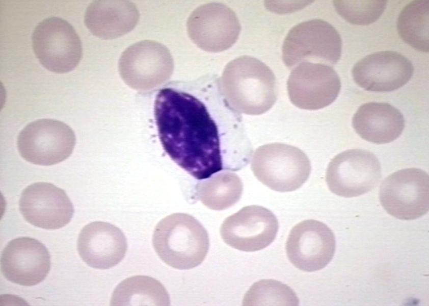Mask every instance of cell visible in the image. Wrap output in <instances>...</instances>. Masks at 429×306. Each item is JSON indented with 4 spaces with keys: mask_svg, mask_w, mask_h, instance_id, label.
I'll use <instances>...</instances> for the list:
<instances>
[{
    "mask_svg": "<svg viewBox=\"0 0 429 306\" xmlns=\"http://www.w3.org/2000/svg\"><path fill=\"white\" fill-rule=\"evenodd\" d=\"M221 96L204 90L194 95L166 88L154 101V118L164 149L199 180L223 170L238 171L250 163L253 154L241 115Z\"/></svg>",
    "mask_w": 429,
    "mask_h": 306,
    "instance_id": "obj_1",
    "label": "cell"
},
{
    "mask_svg": "<svg viewBox=\"0 0 429 306\" xmlns=\"http://www.w3.org/2000/svg\"><path fill=\"white\" fill-rule=\"evenodd\" d=\"M220 93L238 113L260 115L269 110L278 96L275 76L260 60L244 56L230 61L220 81Z\"/></svg>",
    "mask_w": 429,
    "mask_h": 306,
    "instance_id": "obj_2",
    "label": "cell"
},
{
    "mask_svg": "<svg viewBox=\"0 0 429 306\" xmlns=\"http://www.w3.org/2000/svg\"><path fill=\"white\" fill-rule=\"evenodd\" d=\"M152 244L158 256L173 268L190 269L201 264L209 247L208 233L192 216L175 213L155 227Z\"/></svg>",
    "mask_w": 429,
    "mask_h": 306,
    "instance_id": "obj_3",
    "label": "cell"
},
{
    "mask_svg": "<svg viewBox=\"0 0 429 306\" xmlns=\"http://www.w3.org/2000/svg\"><path fill=\"white\" fill-rule=\"evenodd\" d=\"M251 168L261 183L281 192L300 188L308 180L311 170L310 160L303 151L281 143L258 147L253 156Z\"/></svg>",
    "mask_w": 429,
    "mask_h": 306,
    "instance_id": "obj_4",
    "label": "cell"
},
{
    "mask_svg": "<svg viewBox=\"0 0 429 306\" xmlns=\"http://www.w3.org/2000/svg\"><path fill=\"white\" fill-rule=\"evenodd\" d=\"M341 50L337 30L328 22L314 19L290 30L282 45V59L289 68L304 61L333 65L339 60Z\"/></svg>",
    "mask_w": 429,
    "mask_h": 306,
    "instance_id": "obj_5",
    "label": "cell"
},
{
    "mask_svg": "<svg viewBox=\"0 0 429 306\" xmlns=\"http://www.w3.org/2000/svg\"><path fill=\"white\" fill-rule=\"evenodd\" d=\"M75 141V134L69 126L61 121L45 118L26 125L18 136L17 146L26 161L49 166L67 159Z\"/></svg>",
    "mask_w": 429,
    "mask_h": 306,
    "instance_id": "obj_6",
    "label": "cell"
},
{
    "mask_svg": "<svg viewBox=\"0 0 429 306\" xmlns=\"http://www.w3.org/2000/svg\"><path fill=\"white\" fill-rule=\"evenodd\" d=\"M32 41L36 58L50 71L69 72L81 60L79 37L72 26L61 18L51 17L40 22L33 31Z\"/></svg>",
    "mask_w": 429,
    "mask_h": 306,
    "instance_id": "obj_7",
    "label": "cell"
},
{
    "mask_svg": "<svg viewBox=\"0 0 429 306\" xmlns=\"http://www.w3.org/2000/svg\"><path fill=\"white\" fill-rule=\"evenodd\" d=\"M379 199L387 212L395 218L413 220L421 217L428 211V174L417 168L393 172L382 182Z\"/></svg>",
    "mask_w": 429,
    "mask_h": 306,
    "instance_id": "obj_8",
    "label": "cell"
},
{
    "mask_svg": "<svg viewBox=\"0 0 429 306\" xmlns=\"http://www.w3.org/2000/svg\"><path fill=\"white\" fill-rule=\"evenodd\" d=\"M118 68L127 85L144 91L167 81L173 73L174 62L165 46L155 41L144 40L130 45L122 53Z\"/></svg>",
    "mask_w": 429,
    "mask_h": 306,
    "instance_id": "obj_9",
    "label": "cell"
},
{
    "mask_svg": "<svg viewBox=\"0 0 429 306\" xmlns=\"http://www.w3.org/2000/svg\"><path fill=\"white\" fill-rule=\"evenodd\" d=\"M381 176V165L376 156L368 150L355 148L341 152L332 159L326 181L333 193L353 197L371 190Z\"/></svg>",
    "mask_w": 429,
    "mask_h": 306,
    "instance_id": "obj_10",
    "label": "cell"
},
{
    "mask_svg": "<svg viewBox=\"0 0 429 306\" xmlns=\"http://www.w3.org/2000/svg\"><path fill=\"white\" fill-rule=\"evenodd\" d=\"M287 86L293 105L302 109L316 110L335 101L340 90L341 82L330 66L304 61L293 68Z\"/></svg>",
    "mask_w": 429,
    "mask_h": 306,
    "instance_id": "obj_11",
    "label": "cell"
},
{
    "mask_svg": "<svg viewBox=\"0 0 429 306\" xmlns=\"http://www.w3.org/2000/svg\"><path fill=\"white\" fill-rule=\"evenodd\" d=\"M278 221L269 209L249 206L226 218L220 234L229 246L244 251H255L269 246L275 240Z\"/></svg>",
    "mask_w": 429,
    "mask_h": 306,
    "instance_id": "obj_12",
    "label": "cell"
},
{
    "mask_svg": "<svg viewBox=\"0 0 429 306\" xmlns=\"http://www.w3.org/2000/svg\"><path fill=\"white\" fill-rule=\"evenodd\" d=\"M336 241L331 230L314 219L304 220L290 231L286 243V252L290 262L306 272L320 270L332 259Z\"/></svg>",
    "mask_w": 429,
    "mask_h": 306,
    "instance_id": "obj_13",
    "label": "cell"
},
{
    "mask_svg": "<svg viewBox=\"0 0 429 306\" xmlns=\"http://www.w3.org/2000/svg\"><path fill=\"white\" fill-rule=\"evenodd\" d=\"M189 35L202 49L220 52L237 40L240 25L234 12L221 3L205 4L195 9L187 21Z\"/></svg>",
    "mask_w": 429,
    "mask_h": 306,
    "instance_id": "obj_14",
    "label": "cell"
},
{
    "mask_svg": "<svg viewBox=\"0 0 429 306\" xmlns=\"http://www.w3.org/2000/svg\"><path fill=\"white\" fill-rule=\"evenodd\" d=\"M19 209L26 221L46 230L65 226L74 213L65 192L47 182L34 183L26 187L20 196Z\"/></svg>",
    "mask_w": 429,
    "mask_h": 306,
    "instance_id": "obj_15",
    "label": "cell"
},
{
    "mask_svg": "<svg viewBox=\"0 0 429 306\" xmlns=\"http://www.w3.org/2000/svg\"><path fill=\"white\" fill-rule=\"evenodd\" d=\"M414 68L401 54L383 51L370 54L354 66L352 75L355 83L365 90L390 92L405 85L411 78Z\"/></svg>",
    "mask_w": 429,
    "mask_h": 306,
    "instance_id": "obj_16",
    "label": "cell"
},
{
    "mask_svg": "<svg viewBox=\"0 0 429 306\" xmlns=\"http://www.w3.org/2000/svg\"><path fill=\"white\" fill-rule=\"evenodd\" d=\"M1 271L8 280L22 286H32L41 282L50 267V257L39 241L20 237L10 241L1 258Z\"/></svg>",
    "mask_w": 429,
    "mask_h": 306,
    "instance_id": "obj_17",
    "label": "cell"
},
{
    "mask_svg": "<svg viewBox=\"0 0 429 306\" xmlns=\"http://www.w3.org/2000/svg\"><path fill=\"white\" fill-rule=\"evenodd\" d=\"M77 247L80 257L88 265L106 269L122 260L127 244L126 237L119 228L110 223L96 221L82 228Z\"/></svg>",
    "mask_w": 429,
    "mask_h": 306,
    "instance_id": "obj_18",
    "label": "cell"
},
{
    "mask_svg": "<svg viewBox=\"0 0 429 306\" xmlns=\"http://www.w3.org/2000/svg\"><path fill=\"white\" fill-rule=\"evenodd\" d=\"M139 14L137 7L126 1H94L88 6L85 23L95 36L115 39L131 31Z\"/></svg>",
    "mask_w": 429,
    "mask_h": 306,
    "instance_id": "obj_19",
    "label": "cell"
},
{
    "mask_svg": "<svg viewBox=\"0 0 429 306\" xmlns=\"http://www.w3.org/2000/svg\"><path fill=\"white\" fill-rule=\"evenodd\" d=\"M405 125L401 112L390 104L369 102L361 106L352 119L355 132L376 144L391 142L402 134Z\"/></svg>",
    "mask_w": 429,
    "mask_h": 306,
    "instance_id": "obj_20",
    "label": "cell"
},
{
    "mask_svg": "<svg viewBox=\"0 0 429 306\" xmlns=\"http://www.w3.org/2000/svg\"><path fill=\"white\" fill-rule=\"evenodd\" d=\"M112 305H169L170 298L164 286L156 279L144 275L128 277L113 292Z\"/></svg>",
    "mask_w": 429,
    "mask_h": 306,
    "instance_id": "obj_21",
    "label": "cell"
},
{
    "mask_svg": "<svg viewBox=\"0 0 429 306\" xmlns=\"http://www.w3.org/2000/svg\"><path fill=\"white\" fill-rule=\"evenodd\" d=\"M429 1L416 0L399 13L397 29L401 38L414 48L428 52Z\"/></svg>",
    "mask_w": 429,
    "mask_h": 306,
    "instance_id": "obj_22",
    "label": "cell"
},
{
    "mask_svg": "<svg viewBox=\"0 0 429 306\" xmlns=\"http://www.w3.org/2000/svg\"><path fill=\"white\" fill-rule=\"evenodd\" d=\"M207 179L199 184L197 195L209 209L225 210L234 205L241 197L243 184L236 174L227 171Z\"/></svg>",
    "mask_w": 429,
    "mask_h": 306,
    "instance_id": "obj_23",
    "label": "cell"
},
{
    "mask_svg": "<svg viewBox=\"0 0 429 306\" xmlns=\"http://www.w3.org/2000/svg\"><path fill=\"white\" fill-rule=\"evenodd\" d=\"M299 299L287 285L273 279L254 283L246 293L243 305H298Z\"/></svg>",
    "mask_w": 429,
    "mask_h": 306,
    "instance_id": "obj_24",
    "label": "cell"
},
{
    "mask_svg": "<svg viewBox=\"0 0 429 306\" xmlns=\"http://www.w3.org/2000/svg\"><path fill=\"white\" fill-rule=\"evenodd\" d=\"M337 13L350 23L359 26L375 22L381 16L386 1H334Z\"/></svg>",
    "mask_w": 429,
    "mask_h": 306,
    "instance_id": "obj_25",
    "label": "cell"
}]
</instances>
